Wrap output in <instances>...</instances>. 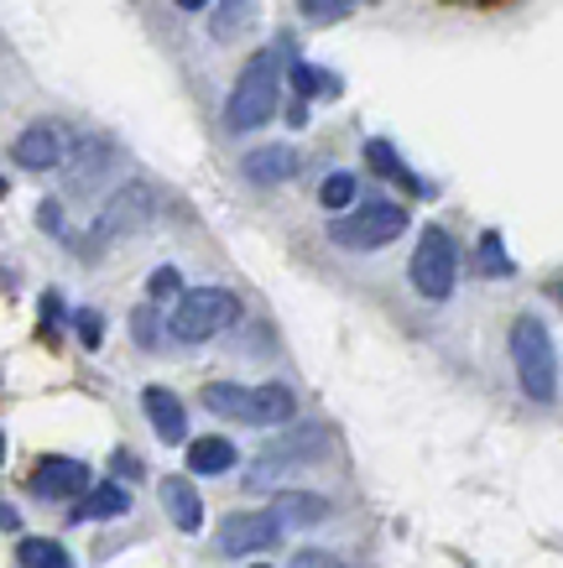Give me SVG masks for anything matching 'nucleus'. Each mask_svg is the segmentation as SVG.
I'll use <instances>...</instances> for the list:
<instances>
[{"instance_id":"nucleus-1","label":"nucleus","mask_w":563,"mask_h":568,"mask_svg":"<svg viewBox=\"0 0 563 568\" xmlns=\"http://www.w3.org/2000/svg\"><path fill=\"white\" fill-rule=\"evenodd\" d=\"M282 104V63H277V48H261L245 58L230 100H224V125L230 131H257L277 115Z\"/></svg>"},{"instance_id":"nucleus-2","label":"nucleus","mask_w":563,"mask_h":568,"mask_svg":"<svg viewBox=\"0 0 563 568\" xmlns=\"http://www.w3.org/2000/svg\"><path fill=\"white\" fill-rule=\"evenodd\" d=\"M512 365H516V381L532 402H553L559 396V349L547 339L543 318H516L512 324Z\"/></svg>"},{"instance_id":"nucleus-3","label":"nucleus","mask_w":563,"mask_h":568,"mask_svg":"<svg viewBox=\"0 0 563 568\" xmlns=\"http://www.w3.org/2000/svg\"><path fill=\"white\" fill-rule=\"evenodd\" d=\"M408 224H412L408 204H396V199H365V204H355L350 214H340V220L329 224V241L344 245V251H381Z\"/></svg>"},{"instance_id":"nucleus-4","label":"nucleus","mask_w":563,"mask_h":568,"mask_svg":"<svg viewBox=\"0 0 563 568\" xmlns=\"http://www.w3.org/2000/svg\"><path fill=\"white\" fill-rule=\"evenodd\" d=\"M240 318V297L230 287H193V293L178 297V308H172V339L178 345H204L214 334Z\"/></svg>"},{"instance_id":"nucleus-5","label":"nucleus","mask_w":563,"mask_h":568,"mask_svg":"<svg viewBox=\"0 0 563 568\" xmlns=\"http://www.w3.org/2000/svg\"><path fill=\"white\" fill-rule=\"evenodd\" d=\"M152 220H157V193H152V183H125V189L110 193V204L94 214V224H89V235H84V251L94 256L100 245L125 241V235L147 230Z\"/></svg>"},{"instance_id":"nucleus-6","label":"nucleus","mask_w":563,"mask_h":568,"mask_svg":"<svg viewBox=\"0 0 563 568\" xmlns=\"http://www.w3.org/2000/svg\"><path fill=\"white\" fill-rule=\"evenodd\" d=\"M460 282V245L449 235L444 224H428L418 235V251H412V287L428 303H444Z\"/></svg>"},{"instance_id":"nucleus-7","label":"nucleus","mask_w":563,"mask_h":568,"mask_svg":"<svg viewBox=\"0 0 563 568\" xmlns=\"http://www.w3.org/2000/svg\"><path fill=\"white\" fill-rule=\"evenodd\" d=\"M288 521L277 517V511H235V517H224L220 527V552L224 558H245V552H261L272 548L277 537H282Z\"/></svg>"},{"instance_id":"nucleus-8","label":"nucleus","mask_w":563,"mask_h":568,"mask_svg":"<svg viewBox=\"0 0 563 568\" xmlns=\"http://www.w3.org/2000/svg\"><path fill=\"white\" fill-rule=\"evenodd\" d=\"M32 496H42V500L89 496V465H84V459H63V454H48V459L32 469Z\"/></svg>"},{"instance_id":"nucleus-9","label":"nucleus","mask_w":563,"mask_h":568,"mask_svg":"<svg viewBox=\"0 0 563 568\" xmlns=\"http://www.w3.org/2000/svg\"><path fill=\"white\" fill-rule=\"evenodd\" d=\"M11 156H17V168H27V173H52V168L69 156V141H63L58 125L42 121V125H27V131H21Z\"/></svg>"},{"instance_id":"nucleus-10","label":"nucleus","mask_w":563,"mask_h":568,"mask_svg":"<svg viewBox=\"0 0 563 568\" xmlns=\"http://www.w3.org/2000/svg\"><path fill=\"white\" fill-rule=\"evenodd\" d=\"M319 448H324V433H319V428L292 433V438H282V444H272L267 454H261V465L251 469V485H267L272 475H288L292 465H308Z\"/></svg>"},{"instance_id":"nucleus-11","label":"nucleus","mask_w":563,"mask_h":568,"mask_svg":"<svg viewBox=\"0 0 563 568\" xmlns=\"http://www.w3.org/2000/svg\"><path fill=\"white\" fill-rule=\"evenodd\" d=\"M157 496H162V506H168V517L178 532H199V527H204V500H199V490H193L188 475H168V480L157 485Z\"/></svg>"},{"instance_id":"nucleus-12","label":"nucleus","mask_w":563,"mask_h":568,"mask_svg":"<svg viewBox=\"0 0 563 568\" xmlns=\"http://www.w3.org/2000/svg\"><path fill=\"white\" fill-rule=\"evenodd\" d=\"M141 413L152 417V428L162 444H183L188 438V417H183V402L168 392V386H147L141 392Z\"/></svg>"},{"instance_id":"nucleus-13","label":"nucleus","mask_w":563,"mask_h":568,"mask_svg":"<svg viewBox=\"0 0 563 568\" xmlns=\"http://www.w3.org/2000/svg\"><path fill=\"white\" fill-rule=\"evenodd\" d=\"M204 402L214 417H230V423H251L257 428V386H235V381H209Z\"/></svg>"},{"instance_id":"nucleus-14","label":"nucleus","mask_w":563,"mask_h":568,"mask_svg":"<svg viewBox=\"0 0 563 568\" xmlns=\"http://www.w3.org/2000/svg\"><path fill=\"white\" fill-rule=\"evenodd\" d=\"M240 173L251 183H288L298 173V152L292 146H257V152L240 162Z\"/></svg>"},{"instance_id":"nucleus-15","label":"nucleus","mask_w":563,"mask_h":568,"mask_svg":"<svg viewBox=\"0 0 563 568\" xmlns=\"http://www.w3.org/2000/svg\"><path fill=\"white\" fill-rule=\"evenodd\" d=\"M131 511V490L125 485H94L79 506H73V521H115Z\"/></svg>"},{"instance_id":"nucleus-16","label":"nucleus","mask_w":563,"mask_h":568,"mask_svg":"<svg viewBox=\"0 0 563 568\" xmlns=\"http://www.w3.org/2000/svg\"><path fill=\"white\" fill-rule=\"evenodd\" d=\"M272 511L288 521V527H313V521L329 517V500L313 496V490H282V496L272 500Z\"/></svg>"},{"instance_id":"nucleus-17","label":"nucleus","mask_w":563,"mask_h":568,"mask_svg":"<svg viewBox=\"0 0 563 568\" xmlns=\"http://www.w3.org/2000/svg\"><path fill=\"white\" fill-rule=\"evenodd\" d=\"M188 469L193 475H230L235 469V444L230 438H193L188 444Z\"/></svg>"},{"instance_id":"nucleus-18","label":"nucleus","mask_w":563,"mask_h":568,"mask_svg":"<svg viewBox=\"0 0 563 568\" xmlns=\"http://www.w3.org/2000/svg\"><path fill=\"white\" fill-rule=\"evenodd\" d=\"M292 413H298V402L288 386H277V381L257 386V428H282V423H292Z\"/></svg>"},{"instance_id":"nucleus-19","label":"nucleus","mask_w":563,"mask_h":568,"mask_svg":"<svg viewBox=\"0 0 563 568\" xmlns=\"http://www.w3.org/2000/svg\"><path fill=\"white\" fill-rule=\"evenodd\" d=\"M17 558H21V568H73L69 548L52 542V537H21Z\"/></svg>"},{"instance_id":"nucleus-20","label":"nucleus","mask_w":563,"mask_h":568,"mask_svg":"<svg viewBox=\"0 0 563 568\" xmlns=\"http://www.w3.org/2000/svg\"><path fill=\"white\" fill-rule=\"evenodd\" d=\"M292 89L303 94V100H313V94H324V100H334L340 94V79L334 73H324V69H313V63H292Z\"/></svg>"},{"instance_id":"nucleus-21","label":"nucleus","mask_w":563,"mask_h":568,"mask_svg":"<svg viewBox=\"0 0 563 568\" xmlns=\"http://www.w3.org/2000/svg\"><path fill=\"white\" fill-rule=\"evenodd\" d=\"M257 21V0H224L220 11H214V37H235V32H245Z\"/></svg>"},{"instance_id":"nucleus-22","label":"nucleus","mask_w":563,"mask_h":568,"mask_svg":"<svg viewBox=\"0 0 563 568\" xmlns=\"http://www.w3.org/2000/svg\"><path fill=\"white\" fill-rule=\"evenodd\" d=\"M355 193H360V183H355L350 173H329V178H324V193H319V204L340 214V209L355 204Z\"/></svg>"},{"instance_id":"nucleus-23","label":"nucleus","mask_w":563,"mask_h":568,"mask_svg":"<svg viewBox=\"0 0 563 568\" xmlns=\"http://www.w3.org/2000/svg\"><path fill=\"white\" fill-rule=\"evenodd\" d=\"M480 272L485 276H512V256H506V251H501V235H495V230H485V235H480Z\"/></svg>"},{"instance_id":"nucleus-24","label":"nucleus","mask_w":563,"mask_h":568,"mask_svg":"<svg viewBox=\"0 0 563 568\" xmlns=\"http://www.w3.org/2000/svg\"><path fill=\"white\" fill-rule=\"evenodd\" d=\"M365 162H371V173H381V178H402V162H396V146L392 141H365Z\"/></svg>"},{"instance_id":"nucleus-25","label":"nucleus","mask_w":563,"mask_h":568,"mask_svg":"<svg viewBox=\"0 0 563 568\" xmlns=\"http://www.w3.org/2000/svg\"><path fill=\"white\" fill-rule=\"evenodd\" d=\"M298 11H303L308 21H319V27H324V21L350 17V11H355V0H298Z\"/></svg>"},{"instance_id":"nucleus-26","label":"nucleus","mask_w":563,"mask_h":568,"mask_svg":"<svg viewBox=\"0 0 563 568\" xmlns=\"http://www.w3.org/2000/svg\"><path fill=\"white\" fill-rule=\"evenodd\" d=\"M178 287H183V276L172 272V266H157V272L147 276V297H152V303H162V297H178Z\"/></svg>"},{"instance_id":"nucleus-27","label":"nucleus","mask_w":563,"mask_h":568,"mask_svg":"<svg viewBox=\"0 0 563 568\" xmlns=\"http://www.w3.org/2000/svg\"><path fill=\"white\" fill-rule=\"evenodd\" d=\"M73 328H79V345H84V349H100L104 324H100V313H94V308H79V313H73Z\"/></svg>"},{"instance_id":"nucleus-28","label":"nucleus","mask_w":563,"mask_h":568,"mask_svg":"<svg viewBox=\"0 0 563 568\" xmlns=\"http://www.w3.org/2000/svg\"><path fill=\"white\" fill-rule=\"evenodd\" d=\"M157 328H162V324H157V313H152V308H137V313H131V334H137V345H141V349H152V345H157Z\"/></svg>"},{"instance_id":"nucleus-29","label":"nucleus","mask_w":563,"mask_h":568,"mask_svg":"<svg viewBox=\"0 0 563 568\" xmlns=\"http://www.w3.org/2000/svg\"><path fill=\"white\" fill-rule=\"evenodd\" d=\"M292 568H344V558H334V552H324V548H303L292 558Z\"/></svg>"},{"instance_id":"nucleus-30","label":"nucleus","mask_w":563,"mask_h":568,"mask_svg":"<svg viewBox=\"0 0 563 568\" xmlns=\"http://www.w3.org/2000/svg\"><path fill=\"white\" fill-rule=\"evenodd\" d=\"M37 220H42V230H63V214H58V204H42V209H37Z\"/></svg>"},{"instance_id":"nucleus-31","label":"nucleus","mask_w":563,"mask_h":568,"mask_svg":"<svg viewBox=\"0 0 563 568\" xmlns=\"http://www.w3.org/2000/svg\"><path fill=\"white\" fill-rule=\"evenodd\" d=\"M209 0H178V11H204Z\"/></svg>"},{"instance_id":"nucleus-32","label":"nucleus","mask_w":563,"mask_h":568,"mask_svg":"<svg viewBox=\"0 0 563 568\" xmlns=\"http://www.w3.org/2000/svg\"><path fill=\"white\" fill-rule=\"evenodd\" d=\"M559 303H563V282H559Z\"/></svg>"},{"instance_id":"nucleus-33","label":"nucleus","mask_w":563,"mask_h":568,"mask_svg":"<svg viewBox=\"0 0 563 568\" xmlns=\"http://www.w3.org/2000/svg\"><path fill=\"white\" fill-rule=\"evenodd\" d=\"M257 568H267V564H257Z\"/></svg>"}]
</instances>
